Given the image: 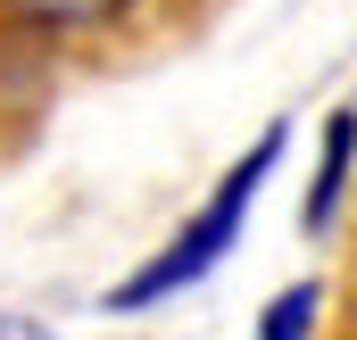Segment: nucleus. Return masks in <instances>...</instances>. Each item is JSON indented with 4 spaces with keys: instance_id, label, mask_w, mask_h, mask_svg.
I'll use <instances>...</instances> for the list:
<instances>
[{
    "instance_id": "3",
    "label": "nucleus",
    "mask_w": 357,
    "mask_h": 340,
    "mask_svg": "<svg viewBox=\"0 0 357 340\" xmlns=\"http://www.w3.org/2000/svg\"><path fill=\"white\" fill-rule=\"evenodd\" d=\"M349 150H357V116L341 108V116H333V133H324V167H316V191H307V216H299L307 233H324V224H333V199H341V183H349Z\"/></svg>"
},
{
    "instance_id": "1",
    "label": "nucleus",
    "mask_w": 357,
    "mask_h": 340,
    "mask_svg": "<svg viewBox=\"0 0 357 340\" xmlns=\"http://www.w3.org/2000/svg\"><path fill=\"white\" fill-rule=\"evenodd\" d=\"M282 141H291V125H266L241 158H233V174L208 191V208L183 224L167 249L150 257L142 274H125L116 291H108V316H142V307H158V299H175V291H191L199 274H216L225 265V249L241 241V224H250V199H258V183H266L274 167H282Z\"/></svg>"
},
{
    "instance_id": "2",
    "label": "nucleus",
    "mask_w": 357,
    "mask_h": 340,
    "mask_svg": "<svg viewBox=\"0 0 357 340\" xmlns=\"http://www.w3.org/2000/svg\"><path fill=\"white\" fill-rule=\"evenodd\" d=\"M17 25H33V33H108V25H125L142 0H0Z\"/></svg>"
},
{
    "instance_id": "5",
    "label": "nucleus",
    "mask_w": 357,
    "mask_h": 340,
    "mask_svg": "<svg viewBox=\"0 0 357 340\" xmlns=\"http://www.w3.org/2000/svg\"><path fill=\"white\" fill-rule=\"evenodd\" d=\"M0 340H50V332H42L33 316H0Z\"/></svg>"
},
{
    "instance_id": "4",
    "label": "nucleus",
    "mask_w": 357,
    "mask_h": 340,
    "mask_svg": "<svg viewBox=\"0 0 357 340\" xmlns=\"http://www.w3.org/2000/svg\"><path fill=\"white\" fill-rule=\"evenodd\" d=\"M307 324H316V282H291V291L266 307L258 340H307Z\"/></svg>"
}]
</instances>
